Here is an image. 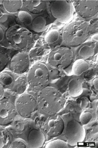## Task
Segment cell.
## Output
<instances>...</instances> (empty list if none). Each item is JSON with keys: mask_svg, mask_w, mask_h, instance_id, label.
Instances as JSON below:
<instances>
[{"mask_svg": "<svg viewBox=\"0 0 98 148\" xmlns=\"http://www.w3.org/2000/svg\"><path fill=\"white\" fill-rule=\"evenodd\" d=\"M5 145V143L2 138H0V148H3Z\"/></svg>", "mask_w": 98, "mask_h": 148, "instance_id": "cell-35", "label": "cell"}, {"mask_svg": "<svg viewBox=\"0 0 98 148\" xmlns=\"http://www.w3.org/2000/svg\"><path fill=\"white\" fill-rule=\"evenodd\" d=\"M67 143L72 147L82 143L86 138V131L83 126L75 119L69 122L65 132Z\"/></svg>", "mask_w": 98, "mask_h": 148, "instance_id": "cell-8", "label": "cell"}, {"mask_svg": "<svg viewBox=\"0 0 98 148\" xmlns=\"http://www.w3.org/2000/svg\"><path fill=\"white\" fill-rule=\"evenodd\" d=\"M17 114V111L11 101L7 99L0 101V125L6 126L11 123Z\"/></svg>", "mask_w": 98, "mask_h": 148, "instance_id": "cell-12", "label": "cell"}, {"mask_svg": "<svg viewBox=\"0 0 98 148\" xmlns=\"http://www.w3.org/2000/svg\"><path fill=\"white\" fill-rule=\"evenodd\" d=\"M68 91L70 95L76 97L83 92V86L81 82L77 79H71L68 85Z\"/></svg>", "mask_w": 98, "mask_h": 148, "instance_id": "cell-15", "label": "cell"}, {"mask_svg": "<svg viewBox=\"0 0 98 148\" xmlns=\"http://www.w3.org/2000/svg\"><path fill=\"white\" fill-rule=\"evenodd\" d=\"M32 28L34 32L41 33L47 29V22L43 16H38L35 18L32 23Z\"/></svg>", "mask_w": 98, "mask_h": 148, "instance_id": "cell-19", "label": "cell"}, {"mask_svg": "<svg viewBox=\"0 0 98 148\" xmlns=\"http://www.w3.org/2000/svg\"><path fill=\"white\" fill-rule=\"evenodd\" d=\"M73 5L77 14L84 19H90L98 14V1L97 0L76 1Z\"/></svg>", "mask_w": 98, "mask_h": 148, "instance_id": "cell-10", "label": "cell"}, {"mask_svg": "<svg viewBox=\"0 0 98 148\" xmlns=\"http://www.w3.org/2000/svg\"><path fill=\"white\" fill-rule=\"evenodd\" d=\"M4 36H5V33L3 29L0 27V42L2 41V40L4 38Z\"/></svg>", "mask_w": 98, "mask_h": 148, "instance_id": "cell-33", "label": "cell"}, {"mask_svg": "<svg viewBox=\"0 0 98 148\" xmlns=\"http://www.w3.org/2000/svg\"><path fill=\"white\" fill-rule=\"evenodd\" d=\"M10 58L9 55L3 51L0 50V73L3 71L9 62Z\"/></svg>", "mask_w": 98, "mask_h": 148, "instance_id": "cell-25", "label": "cell"}, {"mask_svg": "<svg viewBox=\"0 0 98 148\" xmlns=\"http://www.w3.org/2000/svg\"><path fill=\"white\" fill-rule=\"evenodd\" d=\"M63 71H59L58 69H52L51 71H49V75H50V79L53 81H56L59 79L61 78L63 76L64 73L62 72Z\"/></svg>", "mask_w": 98, "mask_h": 148, "instance_id": "cell-28", "label": "cell"}, {"mask_svg": "<svg viewBox=\"0 0 98 148\" xmlns=\"http://www.w3.org/2000/svg\"><path fill=\"white\" fill-rule=\"evenodd\" d=\"M93 118V114L89 111H84L80 116V121L82 126L87 125Z\"/></svg>", "mask_w": 98, "mask_h": 148, "instance_id": "cell-26", "label": "cell"}, {"mask_svg": "<svg viewBox=\"0 0 98 148\" xmlns=\"http://www.w3.org/2000/svg\"><path fill=\"white\" fill-rule=\"evenodd\" d=\"M52 15L61 23L67 24L74 18L75 9L72 3L67 1H53L50 3Z\"/></svg>", "mask_w": 98, "mask_h": 148, "instance_id": "cell-6", "label": "cell"}, {"mask_svg": "<svg viewBox=\"0 0 98 148\" xmlns=\"http://www.w3.org/2000/svg\"><path fill=\"white\" fill-rule=\"evenodd\" d=\"M74 57V53L70 48L58 46L49 53L47 63L52 69L64 71L72 64Z\"/></svg>", "mask_w": 98, "mask_h": 148, "instance_id": "cell-5", "label": "cell"}, {"mask_svg": "<svg viewBox=\"0 0 98 148\" xmlns=\"http://www.w3.org/2000/svg\"><path fill=\"white\" fill-rule=\"evenodd\" d=\"M25 6L26 9L34 14L42 13L46 9V2L44 1H25Z\"/></svg>", "mask_w": 98, "mask_h": 148, "instance_id": "cell-14", "label": "cell"}, {"mask_svg": "<svg viewBox=\"0 0 98 148\" xmlns=\"http://www.w3.org/2000/svg\"><path fill=\"white\" fill-rule=\"evenodd\" d=\"M26 79L32 90L39 91L48 86L50 80L49 70L44 64H35L28 71Z\"/></svg>", "mask_w": 98, "mask_h": 148, "instance_id": "cell-4", "label": "cell"}, {"mask_svg": "<svg viewBox=\"0 0 98 148\" xmlns=\"http://www.w3.org/2000/svg\"><path fill=\"white\" fill-rule=\"evenodd\" d=\"M81 106L82 109H84L85 108H87V105H88V100L86 97H83L81 99Z\"/></svg>", "mask_w": 98, "mask_h": 148, "instance_id": "cell-30", "label": "cell"}, {"mask_svg": "<svg viewBox=\"0 0 98 148\" xmlns=\"http://www.w3.org/2000/svg\"><path fill=\"white\" fill-rule=\"evenodd\" d=\"M15 106L17 113L25 118L33 116L38 108L36 99L29 94H23L19 96L16 100Z\"/></svg>", "mask_w": 98, "mask_h": 148, "instance_id": "cell-7", "label": "cell"}, {"mask_svg": "<svg viewBox=\"0 0 98 148\" xmlns=\"http://www.w3.org/2000/svg\"><path fill=\"white\" fill-rule=\"evenodd\" d=\"M93 86H94V88H95V89L97 90V91H98V77H96L94 79V80H93Z\"/></svg>", "mask_w": 98, "mask_h": 148, "instance_id": "cell-32", "label": "cell"}, {"mask_svg": "<svg viewBox=\"0 0 98 148\" xmlns=\"http://www.w3.org/2000/svg\"><path fill=\"white\" fill-rule=\"evenodd\" d=\"M18 18L19 20L26 25L32 24L33 18L32 15L26 11H20L18 14Z\"/></svg>", "mask_w": 98, "mask_h": 148, "instance_id": "cell-24", "label": "cell"}, {"mask_svg": "<svg viewBox=\"0 0 98 148\" xmlns=\"http://www.w3.org/2000/svg\"><path fill=\"white\" fill-rule=\"evenodd\" d=\"M30 66V60L27 53L19 52L15 54L10 61V68L11 71L16 74L26 73Z\"/></svg>", "mask_w": 98, "mask_h": 148, "instance_id": "cell-11", "label": "cell"}, {"mask_svg": "<svg viewBox=\"0 0 98 148\" xmlns=\"http://www.w3.org/2000/svg\"><path fill=\"white\" fill-rule=\"evenodd\" d=\"M15 82L14 77L8 71H2L0 73V84L5 86H9Z\"/></svg>", "mask_w": 98, "mask_h": 148, "instance_id": "cell-20", "label": "cell"}, {"mask_svg": "<svg viewBox=\"0 0 98 148\" xmlns=\"http://www.w3.org/2000/svg\"><path fill=\"white\" fill-rule=\"evenodd\" d=\"M28 147V144L26 141L20 138L15 139L10 145V148H26Z\"/></svg>", "mask_w": 98, "mask_h": 148, "instance_id": "cell-27", "label": "cell"}, {"mask_svg": "<svg viewBox=\"0 0 98 148\" xmlns=\"http://www.w3.org/2000/svg\"><path fill=\"white\" fill-rule=\"evenodd\" d=\"M60 36L59 32L57 29H52L48 32L45 36V41L48 44L51 45L57 42Z\"/></svg>", "mask_w": 98, "mask_h": 148, "instance_id": "cell-22", "label": "cell"}, {"mask_svg": "<svg viewBox=\"0 0 98 148\" xmlns=\"http://www.w3.org/2000/svg\"><path fill=\"white\" fill-rule=\"evenodd\" d=\"M65 127V121L58 115H51L44 123L43 128L45 133L50 138H55L61 135Z\"/></svg>", "mask_w": 98, "mask_h": 148, "instance_id": "cell-9", "label": "cell"}, {"mask_svg": "<svg viewBox=\"0 0 98 148\" xmlns=\"http://www.w3.org/2000/svg\"><path fill=\"white\" fill-rule=\"evenodd\" d=\"M28 86H29L26 78H25L24 77H19L15 80L13 86V90L18 94L21 95L26 91Z\"/></svg>", "mask_w": 98, "mask_h": 148, "instance_id": "cell-18", "label": "cell"}, {"mask_svg": "<svg viewBox=\"0 0 98 148\" xmlns=\"http://www.w3.org/2000/svg\"><path fill=\"white\" fill-rule=\"evenodd\" d=\"M23 5V1L21 0L4 1L3 6L5 10L10 14H15L20 11Z\"/></svg>", "mask_w": 98, "mask_h": 148, "instance_id": "cell-17", "label": "cell"}, {"mask_svg": "<svg viewBox=\"0 0 98 148\" xmlns=\"http://www.w3.org/2000/svg\"><path fill=\"white\" fill-rule=\"evenodd\" d=\"M90 65L84 59H80L76 60L72 65V74L80 75L87 72L89 69Z\"/></svg>", "mask_w": 98, "mask_h": 148, "instance_id": "cell-16", "label": "cell"}, {"mask_svg": "<svg viewBox=\"0 0 98 148\" xmlns=\"http://www.w3.org/2000/svg\"><path fill=\"white\" fill-rule=\"evenodd\" d=\"M98 33H95V34H94L91 37V39H92V40H93L94 41H96V42H97V41H98Z\"/></svg>", "mask_w": 98, "mask_h": 148, "instance_id": "cell-34", "label": "cell"}, {"mask_svg": "<svg viewBox=\"0 0 98 148\" xmlns=\"http://www.w3.org/2000/svg\"><path fill=\"white\" fill-rule=\"evenodd\" d=\"M45 118L42 114H41V116H38L35 118V125L38 126L43 127L44 123L45 121Z\"/></svg>", "mask_w": 98, "mask_h": 148, "instance_id": "cell-29", "label": "cell"}, {"mask_svg": "<svg viewBox=\"0 0 98 148\" xmlns=\"http://www.w3.org/2000/svg\"><path fill=\"white\" fill-rule=\"evenodd\" d=\"M90 34V24L84 21H72L67 24L63 33L62 41L68 47L82 44Z\"/></svg>", "mask_w": 98, "mask_h": 148, "instance_id": "cell-3", "label": "cell"}, {"mask_svg": "<svg viewBox=\"0 0 98 148\" xmlns=\"http://www.w3.org/2000/svg\"><path fill=\"white\" fill-rule=\"evenodd\" d=\"M5 96V88L2 85L0 84V101L2 100Z\"/></svg>", "mask_w": 98, "mask_h": 148, "instance_id": "cell-31", "label": "cell"}, {"mask_svg": "<svg viewBox=\"0 0 98 148\" xmlns=\"http://www.w3.org/2000/svg\"><path fill=\"white\" fill-rule=\"evenodd\" d=\"M78 53L83 59H87L94 55L95 50L91 46H84L80 49Z\"/></svg>", "mask_w": 98, "mask_h": 148, "instance_id": "cell-23", "label": "cell"}, {"mask_svg": "<svg viewBox=\"0 0 98 148\" xmlns=\"http://www.w3.org/2000/svg\"><path fill=\"white\" fill-rule=\"evenodd\" d=\"M6 38L11 47L19 52H29L34 45L32 33L19 25L10 27L6 31Z\"/></svg>", "mask_w": 98, "mask_h": 148, "instance_id": "cell-2", "label": "cell"}, {"mask_svg": "<svg viewBox=\"0 0 98 148\" xmlns=\"http://www.w3.org/2000/svg\"><path fill=\"white\" fill-rule=\"evenodd\" d=\"M36 101L38 107L49 116L60 112L66 104L65 99L62 93L51 86H47L39 90Z\"/></svg>", "mask_w": 98, "mask_h": 148, "instance_id": "cell-1", "label": "cell"}, {"mask_svg": "<svg viewBox=\"0 0 98 148\" xmlns=\"http://www.w3.org/2000/svg\"><path fill=\"white\" fill-rule=\"evenodd\" d=\"M44 147L45 148H68V144L64 140L56 139L47 143Z\"/></svg>", "mask_w": 98, "mask_h": 148, "instance_id": "cell-21", "label": "cell"}, {"mask_svg": "<svg viewBox=\"0 0 98 148\" xmlns=\"http://www.w3.org/2000/svg\"><path fill=\"white\" fill-rule=\"evenodd\" d=\"M45 137L42 131L32 130L28 135V147L30 148H41L43 147Z\"/></svg>", "mask_w": 98, "mask_h": 148, "instance_id": "cell-13", "label": "cell"}]
</instances>
